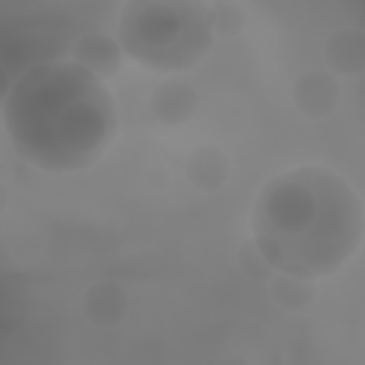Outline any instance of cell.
<instances>
[{
    "mask_svg": "<svg viewBox=\"0 0 365 365\" xmlns=\"http://www.w3.org/2000/svg\"><path fill=\"white\" fill-rule=\"evenodd\" d=\"M257 254L277 274L317 282L339 274L365 240V202L328 165L274 174L251 208Z\"/></svg>",
    "mask_w": 365,
    "mask_h": 365,
    "instance_id": "6da1fadb",
    "label": "cell"
},
{
    "mask_svg": "<svg viewBox=\"0 0 365 365\" xmlns=\"http://www.w3.org/2000/svg\"><path fill=\"white\" fill-rule=\"evenodd\" d=\"M11 148L48 174L97 165L117 134V106L106 77L71 60L29 66L3 97Z\"/></svg>",
    "mask_w": 365,
    "mask_h": 365,
    "instance_id": "7a4b0ae2",
    "label": "cell"
},
{
    "mask_svg": "<svg viewBox=\"0 0 365 365\" xmlns=\"http://www.w3.org/2000/svg\"><path fill=\"white\" fill-rule=\"evenodd\" d=\"M217 17L205 0H128L117 20L123 54L160 74L194 68L214 43Z\"/></svg>",
    "mask_w": 365,
    "mask_h": 365,
    "instance_id": "3957f363",
    "label": "cell"
},
{
    "mask_svg": "<svg viewBox=\"0 0 365 365\" xmlns=\"http://www.w3.org/2000/svg\"><path fill=\"white\" fill-rule=\"evenodd\" d=\"M297 111L308 120H325L339 108V77L328 68H305L291 88Z\"/></svg>",
    "mask_w": 365,
    "mask_h": 365,
    "instance_id": "277c9868",
    "label": "cell"
},
{
    "mask_svg": "<svg viewBox=\"0 0 365 365\" xmlns=\"http://www.w3.org/2000/svg\"><path fill=\"white\" fill-rule=\"evenodd\" d=\"M325 68L336 77H359L365 71V31L356 26H342L328 34L322 46Z\"/></svg>",
    "mask_w": 365,
    "mask_h": 365,
    "instance_id": "5b68a950",
    "label": "cell"
},
{
    "mask_svg": "<svg viewBox=\"0 0 365 365\" xmlns=\"http://www.w3.org/2000/svg\"><path fill=\"white\" fill-rule=\"evenodd\" d=\"M182 171H185V180L194 188L217 191L231 177V160H228V154L220 145L205 143V145H197V148L188 151V157L182 163Z\"/></svg>",
    "mask_w": 365,
    "mask_h": 365,
    "instance_id": "8992f818",
    "label": "cell"
},
{
    "mask_svg": "<svg viewBox=\"0 0 365 365\" xmlns=\"http://www.w3.org/2000/svg\"><path fill=\"white\" fill-rule=\"evenodd\" d=\"M83 314L94 325H120L128 317V291L114 279H97L83 297Z\"/></svg>",
    "mask_w": 365,
    "mask_h": 365,
    "instance_id": "52a82bcc",
    "label": "cell"
},
{
    "mask_svg": "<svg viewBox=\"0 0 365 365\" xmlns=\"http://www.w3.org/2000/svg\"><path fill=\"white\" fill-rule=\"evenodd\" d=\"M151 111L165 125H182L197 111V91L191 83H182L177 77L163 80L151 94Z\"/></svg>",
    "mask_w": 365,
    "mask_h": 365,
    "instance_id": "ba28073f",
    "label": "cell"
},
{
    "mask_svg": "<svg viewBox=\"0 0 365 365\" xmlns=\"http://www.w3.org/2000/svg\"><path fill=\"white\" fill-rule=\"evenodd\" d=\"M120 57L123 54V46L117 37L111 34H103V31H91V34H83L74 46V60L83 63L86 68L97 71L100 77H108L117 71L120 66Z\"/></svg>",
    "mask_w": 365,
    "mask_h": 365,
    "instance_id": "9c48e42d",
    "label": "cell"
}]
</instances>
